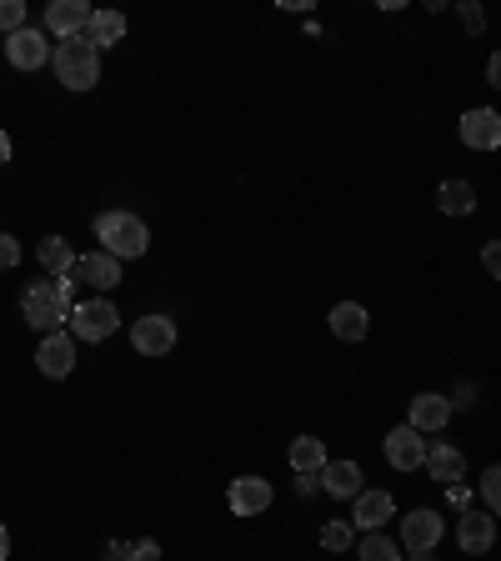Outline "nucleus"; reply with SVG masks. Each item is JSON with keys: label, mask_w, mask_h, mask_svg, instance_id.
Segmentation results:
<instances>
[{"label": "nucleus", "mask_w": 501, "mask_h": 561, "mask_svg": "<svg viewBox=\"0 0 501 561\" xmlns=\"http://www.w3.org/2000/svg\"><path fill=\"white\" fill-rule=\"evenodd\" d=\"M271 481L266 477H236L231 481V491H226V502H231V512L236 516H261L271 506Z\"/></svg>", "instance_id": "obj_14"}, {"label": "nucleus", "mask_w": 501, "mask_h": 561, "mask_svg": "<svg viewBox=\"0 0 501 561\" xmlns=\"http://www.w3.org/2000/svg\"><path fill=\"white\" fill-rule=\"evenodd\" d=\"M442 537H446V522L432 506H417V512H407V522H401V551H411V557H426Z\"/></svg>", "instance_id": "obj_5"}, {"label": "nucleus", "mask_w": 501, "mask_h": 561, "mask_svg": "<svg viewBox=\"0 0 501 561\" xmlns=\"http://www.w3.org/2000/svg\"><path fill=\"white\" fill-rule=\"evenodd\" d=\"M11 557V531H5V522H0V561Z\"/></svg>", "instance_id": "obj_32"}, {"label": "nucleus", "mask_w": 501, "mask_h": 561, "mask_svg": "<svg viewBox=\"0 0 501 561\" xmlns=\"http://www.w3.org/2000/svg\"><path fill=\"white\" fill-rule=\"evenodd\" d=\"M356 557L362 561H401V541L382 537V531H366V537L356 541Z\"/></svg>", "instance_id": "obj_24"}, {"label": "nucleus", "mask_w": 501, "mask_h": 561, "mask_svg": "<svg viewBox=\"0 0 501 561\" xmlns=\"http://www.w3.org/2000/svg\"><path fill=\"white\" fill-rule=\"evenodd\" d=\"M452 407H456V401L442 397V391H421V397L411 401V411H407V426H417L421 436H426V432H442L446 421H452Z\"/></svg>", "instance_id": "obj_15"}, {"label": "nucleus", "mask_w": 501, "mask_h": 561, "mask_svg": "<svg viewBox=\"0 0 501 561\" xmlns=\"http://www.w3.org/2000/svg\"><path fill=\"white\" fill-rule=\"evenodd\" d=\"M95 241H101L105 256H116V261H140L151 251V231L130 210H101L95 216Z\"/></svg>", "instance_id": "obj_2"}, {"label": "nucleus", "mask_w": 501, "mask_h": 561, "mask_svg": "<svg viewBox=\"0 0 501 561\" xmlns=\"http://www.w3.org/2000/svg\"><path fill=\"white\" fill-rule=\"evenodd\" d=\"M481 266L491 271V280H501V241H487V245H481Z\"/></svg>", "instance_id": "obj_30"}, {"label": "nucleus", "mask_w": 501, "mask_h": 561, "mask_svg": "<svg viewBox=\"0 0 501 561\" xmlns=\"http://www.w3.org/2000/svg\"><path fill=\"white\" fill-rule=\"evenodd\" d=\"M70 280H76V286H91V291H111V286H121V261L105 256V251H91V256L76 261Z\"/></svg>", "instance_id": "obj_13"}, {"label": "nucleus", "mask_w": 501, "mask_h": 561, "mask_svg": "<svg viewBox=\"0 0 501 561\" xmlns=\"http://www.w3.org/2000/svg\"><path fill=\"white\" fill-rule=\"evenodd\" d=\"M0 31L5 35L25 31V0H0Z\"/></svg>", "instance_id": "obj_26"}, {"label": "nucleus", "mask_w": 501, "mask_h": 561, "mask_svg": "<svg viewBox=\"0 0 501 561\" xmlns=\"http://www.w3.org/2000/svg\"><path fill=\"white\" fill-rule=\"evenodd\" d=\"M456 11H462V25H467L471 35H477L481 25H487V15H481V5H477V0H462V5H456Z\"/></svg>", "instance_id": "obj_29"}, {"label": "nucleus", "mask_w": 501, "mask_h": 561, "mask_svg": "<svg viewBox=\"0 0 501 561\" xmlns=\"http://www.w3.org/2000/svg\"><path fill=\"white\" fill-rule=\"evenodd\" d=\"M121 327V311L116 301H105V296H95V301H76V311H70V336L76 341H105V336H116Z\"/></svg>", "instance_id": "obj_4"}, {"label": "nucleus", "mask_w": 501, "mask_h": 561, "mask_svg": "<svg viewBox=\"0 0 501 561\" xmlns=\"http://www.w3.org/2000/svg\"><path fill=\"white\" fill-rule=\"evenodd\" d=\"M426 471H432V481H442V486H456V481L467 477V456L456 451L452 442H432V451H426Z\"/></svg>", "instance_id": "obj_18"}, {"label": "nucleus", "mask_w": 501, "mask_h": 561, "mask_svg": "<svg viewBox=\"0 0 501 561\" xmlns=\"http://www.w3.org/2000/svg\"><path fill=\"white\" fill-rule=\"evenodd\" d=\"M286 456H292V467L301 471V477H316V471H321V467H327V461H331V456H327V446L316 442V436H296V442H292V451H286Z\"/></svg>", "instance_id": "obj_22"}, {"label": "nucleus", "mask_w": 501, "mask_h": 561, "mask_svg": "<svg viewBox=\"0 0 501 561\" xmlns=\"http://www.w3.org/2000/svg\"><path fill=\"white\" fill-rule=\"evenodd\" d=\"M15 261H21V241L11 231H0V271H11Z\"/></svg>", "instance_id": "obj_28"}, {"label": "nucleus", "mask_w": 501, "mask_h": 561, "mask_svg": "<svg viewBox=\"0 0 501 561\" xmlns=\"http://www.w3.org/2000/svg\"><path fill=\"white\" fill-rule=\"evenodd\" d=\"M362 467H356V461H327V467H321V491H327V496H337V502H356V496H362Z\"/></svg>", "instance_id": "obj_16"}, {"label": "nucleus", "mask_w": 501, "mask_h": 561, "mask_svg": "<svg viewBox=\"0 0 501 561\" xmlns=\"http://www.w3.org/2000/svg\"><path fill=\"white\" fill-rule=\"evenodd\" d=\"M130 346H136L140 356H171L175 321H171V316H140L136 327H130Z\"/></svg>", "instance_id": "obj_9"}, {"label": "nucleus", "mask_w": 501, "mask_h": 561, "mask_svg": "<svg viewBox=\"0 0 501 561\" xmlns=\"http://www.w3.org/2000/svg\"><path fill=\"white\" fill-rule=\"evenodd\" d=\"M487 81L501 91V50H491V60H487Z\"/></svg>", "instance_id": "obj_31"}, {"label": "nucleus", "mask_w": 501, "mask_h": 561, "mask_svg": "<svg viewBox=\"0 0 501 561\" xmlns=\"http://www.w3.org/2000/svg\"><path fill=\"white\" fill-rule=\"evenodd\" d=\"M35 261H41V271H46V276H70L81 256L70 251L66 236H46V241L35 245Z\"/></svg>", "instance_id": "obj_20"}, {"label": "nucleus", "mask_w": 501, "mask_h": 561, "mask_svg": "<svg viewBox=\"0 0 501 561\" xmlns=\"http://www.w3.org/2000/svg\"><path fill=\"white\" fill-rule=\"evenodd\" d=\"M321 547H327V551H346L351 547V522H327V526H321Z\"/></svg>", "instance_id": "obj_27"}, {"label": "nucleus", "mask_w": 501, "mask_h": 561, "mask_svg": "<svg viewBox=\"0 0 501 561\" xmlns=\"http://www.w3.org/2000/svg\"><path fill=\"white\" fill-rule=\"evenodd\" d=\"M481 502H487L491 516H501V467H487V477H481Z\"/></svg>", "instance_id": "obj_25"}, {"label": "nucleus", "mask_w": 501, "mask_h": 561, "mask_svg": "<svg viewBox=\"0 0 501 561\" xmlns=\"http://www.w3.org/2000/svg\"><path fill=\"white\" fill-rule=\"evenodd\" d=\"M456 547L467 551V557H487V551L497 547V522H491L487 506H481V512H462V522H456Z\"/></svg>", "instance_id": "obj_10"}, {"label": "nucleus", "mask_w": 501, "mask_h": 561, "mask_svg": "<svg viewBox=\"0 0 501 561\" xmlns=\"http://www.w3.org/2000/svg\"><path fill=\"white\" fill-rule=\"evenodd\" d=\"M391 516H397L391 491H362V496H356V512H351V526H362V531H382Z\"/></svg>", "instance_id": "obj_17"}, {"label": "nucleus", "mask_w": 501, "mask_h": 561, "mask_svg": "<svg viewBox=\"0 0 501 561\" xmlns=\"http://www.w3.org/2000/svg\"><path fill=\"white\" fill-rule=\"evenodd\" d=\"M50 56H56V50H50V35L35 31V25H25V31L5 35V60H11L15 70H41Z\"/></svg>", "instance_id": "obj_7"}, {"label": "nucleus", "mask_w": 501, "mask_h": 561, "mask_svg": "<svg viewBox=\"0 0 501 561\" xmlns=\"http://www.w3.org/2000/svg\"><path fill=\"white\" fill-rule=\"evenodd\" d=\"M21 311H25V327H35L41 336L60 331L76 311V280L70 276H46V280H31L21 296Z\"/></svg>", "instance_id": "obj_1"}, {"label": "nucleus", "mask_w": 501, "mask_h": 561, "mask_svg": "<svg viewBox=\"0 0 501 561\" xmlns=\"http://www.w3.org/2000/svg\"><path fill=\"white\" fill-rule=\"evenodd\" d=\"M11 161V136H5V130H0V165Z\"/></svg>", "instance_id": "obj_33"}, {"label": "nucleus", "mask_w": 501, "mask_h": 561, "mask_svg": "<svg viewBox=\"0 0 501 561\" xmlns=\"http://www.w3.org/2000/svg\"><path fill=\"white\" fill-rule=\"evenodd\" d=\"M436 206H442L446 216H471V210H477V186H471V181H442V186H436Z\"/></svg>", "instance_id": "obj_21"}, {"label": "nucleus", "mask_w": 501, "mask_h": 561, "mask_svg": "<svg viewBox=\"0 0 501 561\" xmlns=\"http://www.w3.org/2000/svg\"><path fill=\"white\" fill-rule=\"evenodd\" d=\"M91 5L86 0H50L46 5V31H56L60 41H76V35L91 31Z\"/></svg>", "instance_id": "obj_11"}, {"label": "nucleus", "mask_w": 501, "mask_h": 561, "mask_svg": "<svg viewBox=\"0 0 501 561\" xmlns=\"http://www.w3.org/2000/svg\"><path fill=\"white\" fill-rule=\"evenodd\" d=\"M91 46L95 50H105V46H116V41H126V15L121 11H95L91 15Z\"/></svg>", "instance_id": "obj_23"}, {"label": "nucleus", "mask_w": 501, "mask_h": 561, "mask_svg": "<svg viewBox=\"0 0 501 561\" xmlns=\"http://www.w3.org/2000/svg\"><path fill=\"white\" fill-rule=\"evenodd\" d=\"M331 336H341V341H366V331H372V316H366V306H356V301H341V306H331Z\"/></svg>", "instance_id": "obj_19"}, {"label": "nucleus", "mask_w": 501, "mask_h": 561, "mask_svg": "<svg viewBox=\"0 0 501 561\" xmlns=\"http://www.w3.org/2000/svg\"><path fill=\"white\" fill-rule=\"evenodd\" d=\"M417 561H432V551H426V557H417Z\"/></svg>", "instance_id": "obj_34"}, {"label": "nucleus", "mask_w": 501, "mask_h": 561, "mask_svg": "<svg viewBox=\"0 0 501 561\" xmlns=\"http://www.w3.org/2000/svg\"><path fill=\"white\" fill-rule=\"evenodd\" d=\"M70 366H76V336H70V331H50V336H41L35 371L50 376V381H60V376H70Z\"/></svg>", "instance_id": "obj_8"}, {"label": "nucleus", "mask_w": 501, "mask_h": 561, "mask_svg": "<svg viewBox=\"0 0 501 561\" xmlns=\"http://www.w3.org/2000/svg\"><path fill=\"white\" fill-rule=\"evenodd\" d=\"M462 140H467L471 151H497L501 146V111H491V105L467 111V116H462Z\"/></svg>", "instance_id": "obj_12"}, {"label": "nucleus", "mask_w": 501, "mask_h": 561, "mask_svg": "<svg viewBox=\"0 0 501 561\" xmlns=\"http://www.w3.org/2000/svg\"><path fill=\"white\" fill-rule=\"evenodd\" d=\"M382 446H386V461L397 471H421L426 467V451H432V442H426L417 426H407V421H401L397 432H386Z\"/></svg>", "instance_id": "obj_6"}, {"label": "nucleus", "mask_w": 501, "mask_h": 561, "mask_svg": "<svg viewBox=\"0 0 501 561\" xmlns=\"http://www.w3.org/2000/svg\"><path fill=\"white\" fill-rule=\"evenodd\" d=\"M50 66H56V81L66 85V91H95V81H101V50L91 46V35L60 41Z\"/></svg>", "instance_id": "obj_3"}]
</instances>
